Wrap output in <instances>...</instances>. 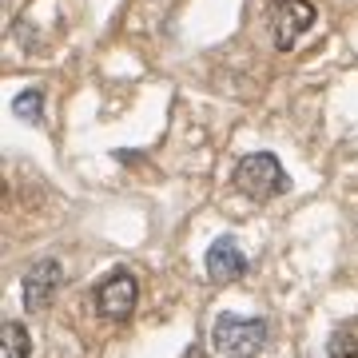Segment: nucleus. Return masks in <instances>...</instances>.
I'll list each match as a JSON object with an SVG mask.
<instances>
[{
	"label": "nucleus",
	"mask_w": 358,
	"mask_h": 358,
	"mask_svg": "<svg viewBox=\"0 0 358 358\" xmlns=\"http://www.w3.org/2000/svg\"><path fill=\"white\" fill-rule=\"evenodd\" d=\"M60 282H64V271L56 259H44L36 267L24 275V307L28 310H48L56 291H60Z\"/></svg>",
	"instance_id": "obj_5"
},
{
	"label": "nucleus",
	"mask_w": 358,
	"mask_h": 358,
	"mask_svg": "<svg viewBox=\"0 0 358 358\" xmlns=\"http://www.w3.org/2000/svg\"><path fill=\"white\" fill-rule=\"evenodd\" d=\"M13 115H16V120H32V124H36L40 115H44V92H40V88L20 92V96L13 100Z\"/></svg>",
	"instance_id": "obj_8"
},
{
	"label": "nucleus",
	"mask_w": 358,
	"mask_h": 358,
	"mask_svg": "<svg viewBox=\"0 0 358 358\" xmlns=\"http://www.w3.org/2000/svg\"><path fill=\"white\" fill-rule=\"evenodd\" d=\"M211 343L223 358H255L267 343V322L239 319V315H219L211 327Z\"/></svg>",
	"instance_id": "obj_2"
},
{
	"label": "nucleus",
	"mask_w": 358,
	"mask_h": 358,
	"mask_svg": "<svg viewBox=\"0 0 358 358\" xmlns=\"http://www.w3.org/2000/svg\"><path fill=\"white\" fill-rule=\"evenodd\" d=\"M136 299H140V282H136L131 271H112V275L96 287V310L112 322L128 319L131 310H136Z\"/></svg>",
	"instance_id": "obj_3"
},
{
	"label": "nucleus",
	"mask_w": 358,
	"mask_h": 358,
	"mask_svg": "<svg viewBox=\"0 0 358 358\" xmlns=\"http://www.w3.org/2000/svg\"><path fill=\"white\" fill-rule=\"evenodd\" d=\"M327 358H358V338L350 331H334L331 346H327Z\"/></svg>",
	"instance_id": "obj_9"
},
{
	"label": "nucleus",
	"mask_w": 358,
	"mask_h": 358,
	"mask_svg": "<svg viewBox=\"0 0 358 358\" xmlns=\"http://www.w3.org/2000/svg\"><path fill=\"white\" fill-rule=\"evenodd\" d=\"M315 24V4L310 0H271V32L275 48H294V40Z\"/></svg>",
	"instance_id": "obj_4"
},
{
	"label": "nucleus",
	"mask_w": 358,
	"mask_h": 358,
	"mask_svg": "<svg viewBox=\"0 0 358 358\" xmlns=\"http://www.w3.org/2000/svg\"><path fill=\"white\" fill-rule=\"evenodd\" d=\"M207 275L211 282H235L247 275V255L239 251L235 239H215L207 251Z\"/></svg>",
	"instance_id": "obj_6"
},
{
	"label": "nucleus",
	"mask_w": 358,
	"mask_h": 358,
	"mask_svg": "<svg viewBox=\"0 0 358 358\" xmlns=\"http://www.w3.org/2000/svg\"><path fill=\"white\" fill-rule=\"evenodd\" d=\"M235 187H239L247 199L267 203V199H275V195H282L291 187V179H287L282 164L271 152H251V155L239 159V167H235Z\"/></svg>",
	"instance_id": "obj_1"
},
{
	"label": "nucleus",
	"mask_w": 358,
	"mask_h": 358,
	"mask_svg": "<svg viewBox=\"0 0 358 358\" xmlns=\"http://www.w3.org/2000/svg\"><path fill=\"white\" fill-rule=\"evenodd\" d=\"M32 343H28V331L20 322H4L0 331V358H28Z\"/></svg>",
	"instance_id": "obj_7"
}]
</instances>
